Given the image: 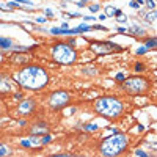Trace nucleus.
Masks as SVG:
<instances>
[{
    "instance_id": "f257e3e1",
    "label": "nucleus",
    "mask_w": 157,
    "mask_h": 157,
    "mask_svg": "<svg viewBox=\"0 0 157 157\" xmlns=\"http://www.w3.org/2000/svg\"><path fill=\"white\" fill-rule=\"evenodd\" d=\"M14 80L25 90H41L49 84V74L41 66H25L14 74Z\"/></svg>"
},
{
    "instance_id": "f03ea898",
    "label": "nucleus",
    "mask_w": 157,
    "mask_h": 157,
    "mask_svg": "<svg viewBox=\"0 0 157 157\" xmlns=\"http://www.w3.org/2000/svg\"><path fill=\"white\" fill-rule=\"evenodd\" d=\"M94 112L104 118H118L124 112V105L119 99L112 96H104L94 101Z\"/></svg>"
},
{
    "instance_id": "7ed1b4c3",
    "label": "nucleus",
    "mask_w": 157,
    "mask_h": 157,
    "mask_svg": "<svg viewBox=\"0 0 157 157\" xmlns=\"http://www.w3.org/2000/svg\"><path fill=\"white\" fill-rule=\"evenodd\" d=\"M127 148V137L124 134H115L112 137L105 138L101 143V154L102 157H116Z\"/></svg>"
},
{
    "instance_id": "20e7f679",
    "label": "nucleus",
    "mask_w": 157,
    "mask_h": 157,
    "mask_svg": "<svg viewBox=\"0 0 157 157\" xmlns=\"http://www.w3.org/2000/svg\"><path fill=\"white\" fill-rule=\"evenodd\" d=\"M52 57L60 64H71L76 61L77 53L72 46H69V43H58L52 47Z\"/></svg>"
},
{
    "instance_id": "39448f33",
    "label": "nucleus",
    "mask_w": 157,
    "mask_h": 157,
    "mask_svg": "<svg viewBox=\"0 0 157 157\" xmlns=\"http://www.w3.org/2000/svg\"><path fill=\"white\" fill-rule=\"evenodd\" d=\"M149 87H151L149 80H146L145 77H132V79H127L123 84V90L132 96L145 94L146 91L149 90Z\"/></svg>"
},
{
    "instance_id": "423d86ee",
    "label": "nucleus",
    "mask_w": 157,
    "mask_h": 157,
    "mask_svg": "<svg viewBox=\"0 0 157 157\" xmlns=\"http://www.w3.org/2000/svg\"><path fill=\"white\" fill-rule=\"evenodd\" d=\"M90 49L94 53L99 55H105V53H113V52H121L123 49L118 44L112 43V41H93L90 46Z\"/></svg>"
},
{
    "instance_id": "0eeeda50",
    "label": "nucleus",
    "mask_w": 157,
    "mask_h": 157,
    "mask_svg": "<svg viewBox=\"0 0 157 157\" xmlns=\"http://www.w3.org/2000/svg\"><path fill=\"white\" fill-rule=\"evenodd\" d=\"M69 102V94L66 91H55L49 97V107L53 110H61Z\"/></svg>"
},
{
    "instance_id": "6e6552de",
    "label": "nucleus",
    "mask_w": 157,
    "mask_h": 157,
    "mask_svg": "<svg viewBox=\"0 0 157 157\" xmlns=\"http://www.w3.org/2000/svg\"><path fill=\"white\" fill-rule=\"evenodd\" d=\"M47 142H50V137L47 135V137H32L30 140H24L21 145L22 146H25V148H36V146H41V145H44V143H47Z\"/></svg>"
},
{
    "instance_id": "1a4fd4ad",
    "label": "nucleus",
    "mask_w": 157,
    "mask_h": 157,
    "mask_svg": "<svg viewBox=\"0 0 157 157\" xmlns=\"http://www.w3.org/2000/svg\"><path fill=\"white\" fill-rule=\"evenodd\" d=\"M35 110V101L32 99H27V101H22V102L19 104V107H17V113L19 115H29L32 113Z\"/></svg>"
},
{
    "instance_id": "9d476101",
    "label": "nucleus",
    "mask_w": 157,
    "mask_h": 157,
    "mask_svg": "<svg viewBox=\"0 0 157 157\" xmlns=\"http://www.w3.org/2000/svg\"><path fill=\"white\" fill-rule=\"evenodd\" d=\"M32 132L35 135H39V134H44V132H47V126H46L44 123H38V124H35L32 127Z\"/></svg>"
},
{
    "instance_id": "9b49d317",
    "label": "nucleus",
    "mask_w": 157,
    "mask_h": 157,
    "mask_svg": "<svg viewBox=\"0 0 157 157\" xmlns=\"http://www.w3.org/2000/svg\"><path fill=\"white\" fill-rule=\"evenodd\" d=\"M0 91H2V94L10 91V84H8V79L5 76H2V87H0Z\"/></svg>"
},
{
    "instance_id": "f8f14e48",
    "label": "nucleus",
    "mask_w": 157,
    "mask_h": 157,
    "mask_svg": "<svg viewBox=\"0 0 157 157\" xmlns=\"http://www.w3.org/2000/svg\"><path fill=\"white\" fill-rule=\"evenodd\" d=\"M91 29L90 25H79L77 29H72L71 32H72V35H76V33H84V32H88Z\"/></svg>"
},
{
    "instance_id": "ddd939ff",
    "label": "nucleus",
    "mask_w": 157,
    "mask_h": 157,
    "mask_svg": "<svg viewBox=\"0 0 157 157\" xmlns=\"http://www.w3.org/2000/svg\"><path fill=\"white\" fill-rule=\"evenodd\" d=\"M155 19H157V11H151V13L145 14V21L146 22H154Z\"/></svg>"
},
{
    "instance_id": "4468645a",
    "label": "nucleus",
    "mask_w": 157,
    "mask_h": 157,
    "mask_svg": "<svg viewBox=\"0 0 157 157\" xmlns=\"http://www.w3.org/2000/svg\"><path fill=\"white\" fill-rule=\"evenodd\" d=\"M131 32H132L134 35H138V36L145 35V30L142 29V27H137V25H132V27H131Z\"/></svg>"
},
{
    "instance_id": "2eb2a0df",
    "label": "nucleus",
    "mask_w": 157,
    "mask_h": 157,
    "mask_svg": "<svg viewBox=\"0 0 157 157\" xmlns=\"http://www.w3.org/2000/svg\"><path fill=\"white\" fill-rule=\"evenodd\" d=\"M82 72L87 74V76H96V74H97V69H96V68H85Z\"/></svg>"
},
{
    "instance_id": "dca6fc26",
    "label": "nucleus",
    "mask_w": 157,
    "mask_h": 157,
    "mask_svg": "<svg viewBox=\"0 0 157 157\" xmlns=\"http://www.w3.org/2000/svg\"><path fill=\"white\" fill-rule=\"evenodd\" d=\"M145 47H146V49H149V47H157V38H154V39H148Z\"/></svg>"
},
{
    "instance_id": "f3484780",
    "label": "nucleus",
    "mask_w": 157,
    "mask_h": 157,
    "mask_svg": "<svg viewBox=\"0 0 157 157\" xmlns=\"http://www.w3.org/2000/svg\"><path fill=\"white\" fill-rule=\"evenodd\" d=\"M11 46V39H6V38H2V49H8Z\"/></svg>"
},
{
    "instance_id": "a211bd4d",
    "label": "nucleus",
    "mask_w": 157,
    "mask_h": 157,
    "mask_svg": "<svg viewBox=\"0 0 157 157\" xmlns=\"http://www.w3.org/2000/svg\"><path fill=\"white\" fill-rule=\"evenodd\" d=\"M8 152H10V151H8V149H6V146L2 143V145H0V154H2V157L8 155Z\"/></svg>"
},
{
    "instance_id": "6ab92c4d",
    "label": "nucleus",
    "mask_w": 157,
    "mask_h": 157,
    "mask_svg": "<svg viewBox=\"0 0 157 157\" xmlns=\"http://www.w3.org/2000/svg\"><path fill=\"white\" fill-rule=\"evenodd\" d=\"M135 71H137V72L145 71V64H143V63H137V64H135Z\"/></svg>"
},
{
    "instance_id": "aec40b11",
    "label": "nucleus",
    "mask_w": 157,
    "mask_h": 157,
    "mask_svg": "<svg viewBox=\"0 0 157 157\" xmlns=\"http://www.w3.org/2000/svg\"><path fill=\"white\" fill-rule=\"evenodd\" d=\"M105 13H107L108 16H113V14H116V10H113L112 6H107V8H105Z\"/></svg>"
},
{
    "instance_id": "412c9836",
    "label": "nucleus",
    "mask_w": 157,
    "mask_h": 157,
    "mask_svg": "<svg viewBox=\"0 0 157 157\" xmlns=\"http://www.w3.org/2000/svg\"><path fill=\"white\" fill-rule=\"evenodd\" d=\"M135 154H137V155H140V157H148V154H146L145 151H142V149H137V151H135Z\"/></svg>"
},
{
    "instance_id": "4be33fe9",
    "label": "nucleus",
    "mask_w": 157,
    "mask_h": 157,
    "mask_svg": "<svg viewBox=\"0 0 157 157\" xmlns=\"http://www.w3.org/2000/svg\"><path fill=\"white\" fill-rule=\"evenodd\" d=\"M99 8H101V6L96 3V5H93V6H90V10L93 11V13H97V11H99Z\"/></svg>"
},
{
    "instance_id": "5701e85b",
    "label": "nucleus",
    "mask_w": 157,
    "mask_h": 157,
    "mask_svg": "<svg viewBox=\"0 0 157 157\" xmlns=\"http://www.w3.org/2000/svg\"><path fill=\"white\" fill-rule=\"evenodd\" d=\"M129 6H132V8H135V10H137V8H140V3H138V2H131V3H129Z\"/></svg>"
},
{
    "instance_id": "b1692460",
    "label": "nucleus",
    "mask_w": 157,
    "mask_h": 157,
    "mask_svg": "<svg viewBox=\"0 0 157 157\" xmlns=\"http://www.w3.org/2000/svg\"><path fill=\"white\" fill-rule=\"evenodd\" d=\"M50 157H74V155H69V154H55V155H50Z\"/></svg>"
},
{
    "instance_id": "393cba45",
    "label": "nucleus",
    "mask_w": 157,
    "mask_h": 157,
    "mask_svg": "<svg viewBox=\"0 0 157 157\" xmlns=\"http://www.w3.org/2000/svg\"><path fill=\"white\" fill-rule=\"evenodd\" d=\"M145 52H148V49H146V47H142V49H138V50H137V53H138V55H142V53H145Z\"/></svg>"
},
{
    "instance_id": "a878e982",
    "label": "nucleus",
    "mask_w": 157,
    "mask_h": 157,
    "mask_svg": "<svg viewBox=\"0 0 157 157\" xmlns=\"http://www.w3.org/2000/svg\"><path fill=\"white\" fill-rule=\"evenodd\" d=\"M116 80H124V74H116Z\"/></svg>"
},
{
    "instance_id": "bb28decb",
    "label": "nucleus",
    "mask_w": 157,
    "mask_h": 157,
    "mask_svg": "<svg viewBox=\"0 0 157 157\" xmlns=\"http://www.w3.org/2000/svg\"><path fill=\"white\" fill-rule=\"evenodd\" d=\"M146 5H148V8H151V10L154 8V2H151V0H149V2H146Z\"/></svg>"
},
{
    "instance_id": "cd10ccee",
    "label": "nucleus",
    "mask_w": 157,
    "mask_h": 157,
    "mask_svg": "<svg viewBox=\"0 0 157 157\" xmlns=\"http://www.w3.org/2000/svg\"><path fill=\"white\" fill-rule=\"evenodd\" d=\"M46 21H47V19H44V17H38V22H39V24H43V22H46Z\"/></svg>"
},
{
    "instance_id": "c85d7f7f",
    "label": "nucleus",
    "mask_w": 157,
    "mask_h": 157,
    "mask_svg": "<svg viewBox=\"0 0 157 157\" xmlns=\"http://www.w3.org/2000/svg\"><path fill=\"white\" fill-rule=\"evenodd\" d=\"M87 129H88V131H93V129H96V126H93V124H90V126H88Z\"/></svg>"
},
{
    "instance_id": "c756f323",
    "label": "nucleus",
    "mask_w": 157,
    "mask_h": 157,
    "mask_svg": "<svg viewBox=\"0 0 157 157\" xmlns=\"http://www.w3.org/2000/svg\"><path fill=\"white\" fill-rule=\"evenodd\" d=\"M118 32H121V33H124V32H126V29H124V27H119V29H118Z\"/></svg>"
}]
</instances>
